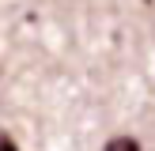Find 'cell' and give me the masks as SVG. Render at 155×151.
<instances>
[{"label":"cell","mask_w":155,"mask_h":151,"mask_svg":"<svg viewBox=\"0 0 155 151\" xmlns=\"http://www.w3.org/2000/svg\"><path fill=\"white\" fill-rule=\"evenodd\" d=\"M106 151H140V143H136L133 136H114V140L106 143Z\"/></svg>","instance_id":"1"},{"label":"cell","mask_w":155,"mask_h":151,"mask_svg":"<svg viewBox=\"0 0 155 151\" xmlns=\"http://www.w3.org/2000/svg\"><path fill=\"white\" fill-rule=\"evenodd\" d=\"M0 151H19V143H15L8 132H0Z\"/></svg>","instance_id":"2"}]
</instances>
